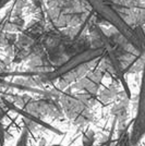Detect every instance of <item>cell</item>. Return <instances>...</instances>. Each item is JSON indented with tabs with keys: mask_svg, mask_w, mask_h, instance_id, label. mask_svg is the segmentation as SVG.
Instances as JSON below:
<instances>
[{
	"mask_svg": "<svg viewBox=\"0 0 145 146\" xmlns=\"http://www.w3.org/2000/svg\"><path fill=\"white\" fill-rule=\"evenodd\" d=\"M27 140H29V131H27V129L25 128L22 131L20 137H19L17 146H27Z\"/></svg>",
	"mask_w": 145,
	"mask_h": 146,
	"instance_id": "7",
	"label": "cell"
},
{
	"mask_svg": "<svg viewBox=\"0 0 145 146\" xmlns=\"http://www.w3.org/2000/svg\"><path fill=\"white\" fill-rule=\"evenodd\" d=\"M95 141V132L93 130H88L83 135V145L84 146H92Z\"/></svg>",
	"mask_w": 145,
	"mask_h": 146,
	"instance_id": "6",
	"label": "cell"
},
{
	"mask_svg": "<svg viewBox=\"0 0 145 146\" xmlns=\"http://www.w3.org/2000/svg\"><path fill=\"white\" fill-rule=\"evenodd\" d=\"M104 78L103 71H96L94 73H91L86 75L85 78L80 81L76 84V88L80 91L85 92L88 96H95L97 93L99 92L102 80Z\"/></svg>",
	"mask_w": 145,
	"mask_h": 146,
	"instance_id": "2",
	"label": "cell"
},
{
	"mask_svg": "<svg viewBox=\"0 0 145 146\" xmlns=\"http://www.w3.org/2000/svg\"><path fill=\"white\" fill-rule=\"evenodd\" d=\"M118 95V92H117V88H116L114 85H110L109 87H107L106 90H104L103 92H100V95H99V98L100 100H103L105 103H109L111 100H114Z\"/></svg>",
	"mask_w": 145,
	"mask_h": 146,
	"instance_id": "4",
	"label": "cell"
},
{
	"mask_svg": "<svg viewBox=\"0 0 145 146\" xmlns=\"http://www.w3.org/2000/svg\"><path fill=\"white\" fill-rule=\"evenodd\" d=\"M60 106L63 115L68 117L78 127L87 125L93 120L91 108L94 105L92 96H76L73 94H63L60 96Z\"/></svg>",
	"mask_w": 145,
	"mask_h": 146,
	"instance_id": "1",
	"label": "cell"
},
{
	"mask_svg": "<svg viewBox=\"0 0 145 146\" xmlns=\"http://www.w3.org/2000/svg\"><path fill=\"white\" fill-rule=\"evenodd\" d=\"M119 137L115 143V146H131L130 144V137L127 129H122L119 131Z\"/></svg>",
	"mask_w": 145,
	"mask_h": 146,
	"instance_id": "5",
	"label": "cell"
},
{
	"mask_svg": "<svg viewBox=\"0 0 145 146\" xmlns=\"http://www.w3.org/2000/svg\"><path fill=\"white\" fill-rule=\"evenodd\" d=\"M2 118H3V111L0 107V145H5V128L2 125Z\"/></svg>",
	"mask_w": 145,
	"mask_h": 146,
	"instance_id": "8",
	"label": "cell"
},
{
	"mask_svg": "<svg viewBox=\"0 0 145 146\" xmlns=\"http://www.w3.org/2000/svg\"><path fill=\"white\" fill-rule=\"evenodd\" d=\"M144 134V128H143V118H142V109L141 106L139 107V111H138V117L135 119L134 125H133L132 133L129 135L130 137V144L131 146L138 145L141 139L143 137Z\"/></svg>",
	"mask_w": 145,
	"mask_h": 146,
	"instance_id": "3",
	"label": "cell"
}]
</instances>
